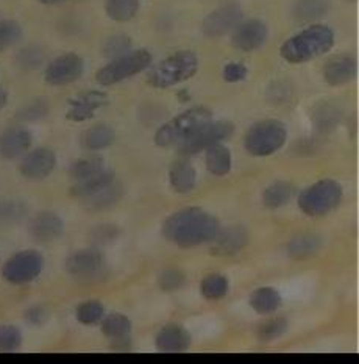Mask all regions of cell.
Wrapping results in <instances>:
<instances>
[{"instance_id": "1", "label": "cell", "mask_w": 359, "mask_h": 364, "mask_svg": "<svg viewBox=\"0 0 359 364\" xmlns=\"http://www.w3.org/2000/svg\"><path fill=\"white\" fill-rule=\"evenodd\" d=\"M219 228V220L211 213L198 207H188L166 219L163 235L177 247L191 249L213 241Z\"/></svg>"}, {"instance_id": "2", "label": "cell", "mask_w": 359, "mask_h": 364, "mask_svg": "<svg viewBox=\"0 0 359 364\" xmlns=\"http://www.w3.org/2000/svg\"><path fill=\"white\" fill-rule=\"evenodd\" d=\"M334 46V31L325 23H311L287 38L280 47L282 58L291 65H303L328 53Z\"/></svg>"}, {"instance_id": "3", "label": "cell", "mask_w": 359, "mask_h": 364, "mask_svg": "<svg viewBox=\"0 0 359 364\" xmlns=\"http://www.w3.org/2000/svg\"><path fill=\"white\" fill-rule=\"evenodd\" d=\"M198 68H200V61L194 52H175L149 70L147 83L156 90L172 88L175 85L191 80L198 73Z\"/></svg>"}, {"instance_id": "4", "label": "cell", "mask_w": 359, "mask_h": 364, "mask_svg": "<svg viewBox=\"0 0 359 364\" xmlns=\"http://www.w3.org/2000/svg\"><path fill=\"white\" fill-rule=\"evenodd\" d=\"M213 121V112L206 107H193L175 116L173 119L159 127L155 133L158 147H173L186 142L189 138Z\"/></svg>"}, {"instance_id": "5", "label": "cell", "mask_w": 359, "mask_h": 364, "mask_svg": "<svg viewBox=\"0 0 359 364\" xmlns=\"http://www.w3.org/2000/svg\"><path fill=\"white\" fill-rule=\"evenodd\" d=\"M342 196L344 191L338 181L318 180L300 193L299 207L309 218H321L339 207Z\"/></svg>"}, {"instance_id": "6", "label": "cell", "mask_w": 359, "mask_h": 364, "mask_svg": "<svg viewBox=\"0 0 359 364\" xmlns=\"http://www.w3.org/2000/svg\"><path fill=\"white\" fill-rule=\"evenodd\" d=\"M151 60L154 58H151V53L147 49L130 50L100 68L95 74V80L102 86L117 85L149 69Z\"/></svg>"}, {"instance_id": "7", "label": "cell", "mask_w": 359, "mask_h": 364, "mask_svg": "<svg viewBox=\"0 0 359 364\" xmlns=\"http://www.w3.org/2000/svg\"><path fill=\"white\" fill-rule=\"evenodd\" d=\"M286 139V125L277 119H266L250 127L245 133L244 147L252 156H269L278 152Z\"/></svg>"}, {"instance_id": "8", "label": "cell", "mask_w": 359, "mask_h": 364, "mask_svg": "<svg viewBox=\"0 0 359 364\" xmlns=\"http://www.w3.org/2000/svg\"><path fill=\"white\" fill-rule=\"evenodd\" d=\"M44 259L36 250L18 252L6 261L2 269L4 279L13 284H26L38 279L43 272Z\"/></svg>"}, {"instance_id": "9", "label": "cell", "mask_w": 359, "mask_h": 364, "mask_svg": "<svg viewBox=\"0 0 359 364\" xmlns=\"http://www.w3.org/2000/svg\"><path fill=\"white\" fill-rule=\"evenodd\" d=\"M85 73V60L77 53H63L53 58L44 70V80L52 86L75 83Z\"/></svg>"}, {"instance_id": "10", "label": "cell", "mask_w": 359, "mask_h": 364, "mask_svg": "<svg viewBox=\"0 0 359 364\" xmlns=\"http://www.w3.org/2000/svg\"><path fill=\"white\" fill-rule=\"evenodd\" d=\"M235 132V125L230 121H211L203 129L198 130L193 138L178 146L181 155H195L206 150L215 142L228 139Z\"/></svg>"}, {"instance_id": "11", "label": "cell", "mask_w": 359, "mask_h": 364, "mask_svg": "<svg viewBox=\"0 0 359 364\" xmlns=\"http://www.w3.org/2000/svg\"><path fill=\"white\" fill-rule=\"evenodd\" d=\"M244 19L242 8L237 4H227L215 8L205 16L202 22V33L206 38H220L230 31Z\"/></svg>"}, {"instance_id": "12", "label": "cell", "mask_w": 359, "mask_h": 364, "mask_svg": "<svg viewBox=\"0 0 359 364\" xmlns=\"http://www.w3.org/2000/svg\"><path fill=\"white\" fill-rule=\"evenodd\" d=\"M269 36V28L264 21L261 19H247L241 21L231 31V44L237 50L253 52L266 44Z\"/></svg>"}, {"instance_id": "13", "label": "cell", "mask_w": 359, "mask_h": 364, "mask_svg": "<svg viewBox=\"0 0 359 364\" xmlns=\"http://www.w3.org/2000/svg\"><path fill=\"white\" fill-rule=\"evenodd\" d=\"M107 263L102 253L95 249L78 250L68 258L66 271L80 280L97 279L105 271Z\"/></svg>"}, {"instance_id": "14", "label": "cell", "mask_w": 359, "mask_h": 364, "mask_svg": "<svg viewBox=\"0 0 359 364\" xmlns=\"http://www.w3.org/2000/svg\"><path fill=\"white\" fill-rule=\"evenodd\" d=\"M108 96L102 91H86L78 94V96L69 100L66 119L70 122L90 121L95 116L97 109L108 105Z\"/></svg>"}, {"instance_id": "15", "label": "cell", "mask_w": 359, "mask_h": 364, "mask_svg": "<svg viewBox=\"0 0 359 364\" xmlns=\"http://www.w3.org/2000/svg\"><path fill=\"white\" fill-rule=\"evenodd\" d=\"M55 166H57V156H55L53 150L41 147L30 152L19 164V172L22 177L31 181L44 180L53 172Z\"/></svg>"}, {"instance_id": "16", "label": "cell", "mask_w": 359, "mask_h": 364, "mask_svg": "<svg viewBox=\"0 0 359 364\" xmlns=\"http://www.w3.org/2000/svg\"><path fill=\"white\" fill-rule=\"evenodd\" d=\"M250 241L249 232L242 225H228L219 228L218 235L214 236L211 253L215 257H231L241 252Z\"/></svg>"}, {"instance_id": "17", "label": "cell", "mask_w": 359, "mask_h": 364, "mask_svg": "<svg viewBox=\"0 0 359 364\" xmlns=\"http://www.w3.org/2000/svg\"><path fill=\"white\" fill-rule=\"evenodd\" d=\"M358 73L356 58L353 55L342 53L325 63L323 78L330 86H342L353 80Z\"/></svg>"}, {"instance_id": "18", "label": "cell", "mask_w": 359, "mask_h": 364, "mask_svg": "<svg viewBox=\"0 0 359 364\" xmlns=\"http://www.w3.org/2000/svg\"><path fill=\"white\" fill-rule=\"evenodd\" d=\"M65 232V223L57 213L41 211L30 223V233L38 242H53Z\"/></svg>"}, {"instance_id": "19", "label": "cell", "mask_w": 359, "mask_h": 364, "mask_svg": "<svg viewBox=\"0 0 359 364\" xmlns=\"http://www.w3.org/2000/svg\"><path fill=\"white\" fill-rule=\"evenodd\" d=\"M33 138L31 133L23 127H10L0 134V158L14 160L23 155L30 149Z\"/></svg>"}, {"instance_id": "20", "label": "cell", "mask_w": 359, "mask_h": 364, "mask_svg": "<svg viewBox=\"0 0 359 364\" xmlns=\"http://www.w3.org/2000/svg\"><path fill=\"white\" fill-rule=\"evenodd\" d=\"M191 343H193L191 333L178 323H169V326L163 327L155 338L156 349L166 353L185 352L191 347Z\"/></svg>"}, {"instance_id": "21", "label": "cell", "mask_w": 359, "mask_h": 364, "mask_svg": "<svg viewBox=\"0 0 359 364\" xmlns=\"http://www.w3.org/2000/svg\"><path fill=\"white\" fill-rule=\"evenodd\" d=\"M124 186L119 183V181H111L109 185L105 188L99 189L97 193L85 197V199H80L83 202V207L90 211H103L111 207H114L116 203L121 202L124 197Z\"/></svg>"}, {"instance_id": "22", "label": "cell", "mask_w": 359, "mask_h": 364, "mask_svg": "<svg viewBox=\"0 0 359 364\" xmlns=\"http://www.w3.org/2000/svg\"><path fill=\"white\" fill-rule=\"evenodd\" d=\"M169 181L175 193L188 194L197 183V171L188 160H178L171 166Z\"/></svg>"}, {"instance_id": "23", "label": "cell", "mask_w": 359, "mask_h": 364, "mask_svg": "<svg viewBox=\"0 0 359 364\" xmlns=\"http://www.w3.org/2000/svg\"><path fill=\"white\" fill-rule=\"evenodd\" d=\"M330 11V0H295L292 5L294 19L300 23H314Z\"/></svg>"}, {"instance_id": "24", "label": "cell", "mask_w": 359, "mask_h": 364, "mask_svg": "<svg viewBox=\"0 0 359 364\" xmlns=\"http://www.w3.org/2000/svg\"><path fill=\"white\" fill-rule=\"evenodd\" d=\"M323 241L316 233H300L287 244V253L295 259H306L321 252Z\"/></svg>"}, {"instance_id": "25", "label": "cell", "mask_w": 359, "mask_h": 364, "mask_svg": "<svg viewBox=\"0 0 359 364\" xmlns=\"http://www.w3.org/2000/svg\"><path fill=\"white\" fill-rule=\"evenodd\" d=\"M116 139V133L113 127L107 124L92 125L82 134V146L91 152H99L113 144Z\"/></svg>"}, {"instance_id": "26", "label": "cell", "mask_w": 359, "mask_h": 364, "mask_svg": "<svg viewBox=\"0 0 359 364\" xmlns=\"http://www.w3.org/2000/svg\"><path fill=\"white\" fill-rule=\"evenodd\" d=\"M206 168L213 176L223 177L231 171V152L227 146L215 142V144L206 149L205 156Z\"/></svg>"}, {"instance_id": "27", "label": "cell", "mask_w": 359, "mask_h": 364, "mask_svg": "<svg viewBox=\"0 0 359 364\" xmlns=\"http://www.w3.org/2000/svg\"><path fill=\"white\" fill-rule=\"evenodd\" d=\"M282 305V296L275 288L264 287L253 291L250 296V306L254 313L267 316L275 313Z\"/></svg>"}, {"instance_id": "28", "label": "cell", "mask_w": 359, "mask_h": 364, "mask_svg": "<svg viewBox=\"0 0 359 364\" xmlns=\"http://www.w3.org/2000/svg\"><path fill=\"white\" fill-rule=\"evenodd\" d=\"M114 180H116L114 172L111 171L109 168H107V169H103L102 172L95 173V176H92L90 178L75 181L74 186L70 188V193H72V196L78 197V199H85V197L97 193L99 189L105 188L107 185H109L111 181H114Z\"/></svg>"}, {"instance_id": "29", "label": "cell", "mask_w": 359, "mask_h": 364, "mask_svg": "<svg viewBox=\"0 0 359 364\" xmlns=\"http://www.w3.org/2000/svg\"><path fill=\"white\" fill-rule=\"evenodd\" d=\"M295 194V188L289 181H275V183L270 185L264 193H262V202L267 208H282Z\"/></svg>"}, {"instance_id": "30", "label": "cell", "mask_w": 359, "mask_h": 364, "mask_svg": "<svg viewBox=\"0 0 359 364\" xmlns=\"http://www.w3.org/2000/svg\"><path fill=\"white\" fill-rule=\"evenodd\" d=\"M141 0H105V13L114 22H129L136 18Z\"/></svg>"}, {"instance_id": "31", "label": "cell", "mask_w": 359, "mask_h": 364, "mask_svg": "<svg viewBox=\"0 0 359 364\" xmlns=\"http://www.w3.org/2000/svg\"><path fill=\"white\" fill-rule=\"evenodd\" d=\"M102 331L111 341L127 338L132 333V321L125 314L113 313L102 319Z\"/></svg>"}, {"instance_id": "32", "label": "cell", "mask_w": 359, "mask_h": 364, "mask_svg": "<svg viewBox=\"0 0 359 364\" xmlns=\"http://www.w3.org/2000/svg\"><path fill=\"white\" fill-rule=\"evenodd\" d=\"M107 168H108V166H107L105 161L102 160V158L87 156V158H82V160H77L75 163L70 164L69 176L74 181H80V180L90 178V177L95 176V173H99Z\"/></svg>"}, {"instance_id": "33", "label": "cell", "mask_w": 359, "mask_h": 364, "mask_svg": "<svg viewBox=\"0 0 359 364\" xmlns=\"http://www.w3.org/2000/svg\"><path fill=\"white\" fill-rule=\"evenodd\" d=\"M228 279L225 275L211 274L206 275L202 282V296L208 300H219L228 294Z\"/></svg>"}, {"instance_id": "34", "label": "cell", "mask_w": 359, "mask_h": 364, "mask_svg": "<svg viewBox=\"0 0 359 364\" xmlns=\"http://www.w3.org/2000/svg\"><path fill=\"white\" fill-rule=\"evenodd\" d=\"M105 308L99 300H87V302L80 304L77 308V321L83 326H94L103 319Z\"/></svg>"}, {"instance_id": "35", "label": "cell", "mask_w": 359, "mask_h": 364, "mask_svg": "<svg viewBox=\"0 0 359 364\" xmlns=\"http://www.w3.org/2000/svg\"><path fill=\"white\" fill-rule=\"evenodd\" d=\"M50 108L49 104H47L45 99H35L28 102L27 105H23L19 112H18V121L22 122H33V121H39L49 114Z\"/></svg>"}, {"instance_id": "36", "label": "cell", "mask_w": 359, "mask_h": 364, "mask_svg": "<svg viewBox=\"0 0 359 364\" xmlns=\"http://www.w3.org/2000/svg\"><path fill=\"white\" fill-rule=\"evenodd\" d=\"M22 38V27L19 22L11 19L0 21V52L10 49L16 43H19Z\"/></svg>"}, {"instance_id": "37", "label": "cell", "mask_w": 359, "mask_h": 364, "mask_svg": "<svg viewBox=\"0 0 359 364\" xmlns=\"http://www.w3.org/2000/svg\"><path fill=\"white\" fill-rule=\"evenodd\" d=\"M132 46H133V41L129 35H124V33L113 35L107 39L105 44H103V55H105L107 58L113 60V58L121 57V55L127 52H130Z\"/></svg>"}, {"instance_id": "38", "label": "cell", "mask_w": 359, "mask_h": 364, "mask_svg": "<svg viewBox=\"0 0 359 364\" xmlns=\"http://www.w3.org/2000/svg\"><path fill=\"white\" fill-rule=\"evenodd\" d=\"M45 53L43 49H39L38 46H27L19 50L16 61H18L19 68L26 70H33L38 69L44 63Z\"/></svg>"}, {"instance_id": "39", "label": "cell", "mask_w": 359, "mask_h": 364, "mask_svg": "<svg viewBox=\"0 0 359 364\" xmlns=\"http://www.w3.org/2000/svg\"><path fill=\"white\" fill-rule=\"evenodd\" d=\"M287 330V321L284 318H274L266 321L258 330V338L262 343H272L283 336Z\"/></svg>"}, {"instance_id": "40", "label": "cell", "mask_w": 359, "mask_h": 364, "mask_svg": "<svg viewBox=\"0 0 359 364\" xmlns=\"http://www.w3.org/2000/svg\"><path fill=\"white\" fill-rule=\"evenodd\" d=\"M186 283V275L180 269H166L158 277V284L159 288L166 292H173V291H178L180 288L185 287Z\"/></svg>"}, {"instance_id": "41", "label": "cell", "mask_w": 359, "mask_h": 364, "mask_svg": "<svg viewBox=\"0 0 359 364\" xmlns=\"http://www.w3.org/2000/svg\"><path fill=\"white\" fill-rule=\"evenodd\" d=\"M22 346V333L14 326H0V352H14Z\"/></svg>"}, {"instance_id": "42", "label": "cell", "mask_w": 359, "mask_h": 364, "mask_svg": "<svg viewBox=\"0 0 359 364\" xmlns=\"http://www.w3.org/2000/svg\"><path fill=\"white\" fill-rule=\"evenodd\" d=\"M27 213L23 203L11 202V200H0V224L14 223L19 220Z\"/></svg>"}, {"instance_id": "43", "label": "cell", "mask_w": 359, "mask_h": 364, "mask_svg": "<svg viewBox=\"0 0 359 364\" xmlns=\"http://www.w3.org/2000/svg\"><path fill=\"white\" fill-rule=\"evenodd\" d=\"M222 75H223V80L227 83H239L245 80L247 75H249V69H247V66L242 65V63L230 61L223 66Z\"/></svg>"}, {"instance_id": "44", "label": "cell", "mask_w": 359, "mask_h": 364, "mask_svg": "<svg viewBox=\"0 0 359 364\" xmlns=\"http://www.w3.org/2000/svg\"><path fill=\"white\" fill-rule=\"evenodd\" d=\"M26 319L27 322L31 323V326H41L43 322L47 321V311L39 305L31 306L26 311Z\"/></svg>"}, {"instance_id": "45", "label": "cell", "mask_w": 359, "mask_h": 364, "mask_svg": "<svg viewBox=\"0 0 359 364\" xmlns=\"http://www.w3.org/2000/svg\"><path fill=\"white\" fill-rule=\"evenodd\" d=\"M8 102V94L4 88H0V109H4Z\"/></svg>"}, {"instance_id": "46", "label": "cell", "mask_w": 359, "mask_h": 364, "mask_svg": "<svg viewBox=\"0 0 359 364\" xmlns=\"http://www.w3.org/2000/svg\"><path fill=\"white\" fill-rule=\"evenodd\" d=\"M38 2L43 5H58V4L66 2V0H38Z\"/></svg>"}, {"instance_id": "47", "label": "cell", "mask_w": 359, "mask_h": 364, "mask_svg": "<svg viewBox=\"0 0 359 364\" xmlns=\"http://www.w3.org/2000/svg\"><path fill=\"white\" fill-rule=\"evenodd\" d=\"M348 2H353V0H348Z\"/></svg>"}]
</instances>
